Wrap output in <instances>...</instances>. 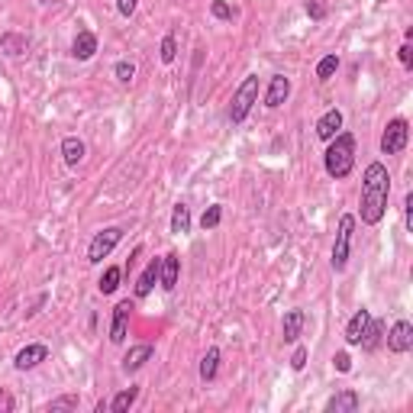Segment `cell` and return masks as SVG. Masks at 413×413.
<instances>
[{
    "instance_id": "6da1fadb",
    "label": "cell",
    "mask_w": 413,
    "mask_h": 413,
    "mask_svg": "<svg viewBox=\"0 0 413 413\" xmlns=\"http://www.w3.org/2000/svg\"><path fill=\"white\" fill-rule=\"evenodd\" d=\"M387 194H391V175L381 161H371L362 181V223L375 226L387 213Z\"/></svg>"
},
{
    "instance_id": "7a4b0ae2",
    "label": "cell",
    "mask_w": 413,
    "mask_h": 413,
    "mask_svg": "<svg viewBox=\"0 0 413 413\" xmlns=\"http://www.w3.org/2000/svg\"><path fill=\"white\" fill-rule=\"evenodd\" d=\"M323 165H326L329 178H336V181L349 178L352 168H355V136H352V132H336V136L329 139Z\"/></svg>"
},
{
    "instance_id": "3957f363",
    "label": "cell",
    "mask_w": 413,
    "mask_h": 413,
    "mask_svg": "<svg viewBox=\"0 0 413 413\" xmlns=\"http://www.w3.org/2000/svg\"><path fill=\"white\" fill-rule=\"evenodd\" d=\"M255 103H258V75H249L243 85L236 87L233 107H229V120H233V123H243Z\"/></svg>"
},
{
    "instance_id": "277c9868",
    "label": "cell",
    "mask_w": 413,
    "mask_h": 413,
    "mask_svg": "<svg viewBox=\"0 0 413 413\" xmlns=\"http://www.w3.org/2000/svg\"><path fill=\"white\" fill-rule=\"evenodd\" d=\"M352 233H355V216L346 213L342 220H339V233H336V243H333V268L336 272H342L349 265V252H352Z\"/></svg>"
},
{
    "instance_id": "5b68a950",
    "label": "cell",
    "mask_w": 413,
    "mask_h": 413,
    "mask_svg": "<svg viewBox=\"0 0 413 413\" xmlns=\"http://www.w3.org/2000/svg\"><path fill=\"white\" fill-rule=\"evenodd\" d=\"M120 239H123V229L120 226H107V229H100V233L91 239V245H87V262H94V265H100L107 255L120 245Z\"/></svg>"
},
{
    "instance_id": "8992f818",
    "label": "cell",
    "mask_w": 413,
    "mask_h": 413,
    "mask_svg": "<svg viewBox=\"0 0 413 413\" xmlns=\"http://www.w3.org/2000/svg\"><path fill=\"white\" fill-rule=\"evenodd\" d=\"M407 139H410V126H407L404 116H394L387 123L385 136H381V152L385 155H401L407 149Z\"/></svg>"
},
{
    "instance_id": "52a82bcc",
    "label": "cell",
    "mask_w": 413,
    "mask_h": 413,
    "mask_svg": "<svg viewBox=\"0 0 413 413\" xmlns=\"http://www.w3.org/2000/svg\"><path fill=\"white\" fill-rule=\"evenodd\" d=\"M387 349H391L394 355H404V352L413 349V326L407 319H397L394 326H391V333H387Z\"/></svg>"
},
{
    "instance_id": "ba28073f",
    "label": "cell",
    "mask_w": 413,
    "mask_h": 413,
    "mask_svg": "<svg viewBox=\"0 0 413 413\" xmlns=\"http://www.w3.org/2000/svg\"><path fill=\"white\" fill-rule=\"evenodd\" d=\"M46 358H49V346H42V342H33V346H26V349H19V352H17V358H13V368H17V371H29V368L42 365Z\"/></svg>"
},
{
    "instance_id": "9c48e42d",
    "label": "cell",
    "mask_w": 413,
    "mask_h": 413,
    "mask_svg": "<svg viewBox=\"0 0 413 413\" xmlns=\"http://www.w3.org/2000/svg\"><path fill=\"white\" fill-rule=\"evenodd\" d=\"M130 313H132V304L130 301H120L113 307V323H110V342L120 346L126 339V326H130Z\"/></svg>"
},
{
    "instance_id": "30bf717a",
    "label": "cell",
    "mask_w": 413,
    "mask_h": 413,
    "mask_svg": "<svg viewBox=\"0 0 413 413\" xmlns=\"http://www.w3.org/2000/svg\"><path fill=\"white\" fill-rule=\"evenodd\" d=\"M288 94H291V78L284 75H274L272 85H268V91H265V107H272V110H278L284 100H288Z\"/></svg>"
},
{
    "instance_id": "8fae6325",
    "label": "cell",
    "mask_w": 413,
    "mask_h": 413,
    "mask_svg": "<svg viewBox=\"0 0 413 413\" xmlns=\"http://www.w3.org/2000/svg\"><path fill=\"white\" fill-rule=\"evenodd\" d=\"M368 323H371V313H368L365 307L352 313V319L346 323V342H349V346H358V342H362V336H365Z\"/></svg>"
},
{
    "instance_id": "7c38bea8",
    "label": "cell",
    "mask_w": 413,
    "mask_h": 413,
    "mask_svg": "<svg viewBox=\"0 0 413 413\" xmlns=\"http://www.w3.org/2000/svg\"><path fill=\"white\" fill-rule=\"evenodd\" d=\"M152 355H155V349H152L149 342H142V346H132L130 352L123 355V371H126V375H132V371H139V368L146 365V362H149Z\"/></svg>"
},
{
    "instance_id": "4fadbf2b",
    "label": "cell",
    "mask_w": 413,
    "mask_h": 413,
    "mask_svg": "<svg viewBox=\"0 0 413 413\" xmlns=\"http://www.w3.org/2000/svg\"><path fill=\"white\" fill-rule=\"evenodd\" d=\"M178 278H181V258L171 252V255H165V258H161L159 281H161V288H165V291H175V288H178Z\"/></svg>"
},
{
    "instance_id": "5bb4252c",
    "label": "cell",
    "mask_w": 413,
    "mask_h": 413,
    "mask_svg": "<svg viewBox=\"0 0 413 413\" xmlns=\"http://www.w3.org/2000/svg\"><path fill=\"white\" fill-rule=\"evenodd\" d=\"M94 52H97V36L91 29H81L75 36V42H71V55L78 62H87V58H94Z\"/></svg>"
},
{
    "instance_id": "9a60e30c",
    "label": "cell",
    "mask_w": 413,
    "mask_h": 413,
    "mask_svg": "<svg viewBox=\"0 0 413 413\" xmlns=\"http://www.w3.org/2000/svg\"><path fill=\"white\" fill-rule=\"evenodd\" d=\"M339 130H342V113H339L336 107H333V110H326V113H323V116L317 120V136H319L323 142H329Z\"/></svg>"
},
{
    "instance_id": "2e32d148",
    "label": "cell",
    "mask_w": 413,
    "mask_h": 413,
    "mask_svg": "<svg viewBox=\"0 0 413 413\" xmlns=\"http://www.w3.org/2000/svg\"><path fill=\"white\" fill-rule=\"evenodd\" d=\"M159 274H161V258H152L146 265V272L139 274V281H136V297H149L155 281H159Z\"/></svg>"
},
{
    "instance_id": "e0dca14e",
    "label": "cell",
    "mask_w": 413,
    "mask_h": 413,
    "mask_svg": "<svg viewBox=\"0 0 413 413\" xmlns=\"http://www.w3.org/2000/svg\"><path fill=\"white\" fill-rule=\"evenodd\" d=\"M358 394L355 391H339V394H333L326 401V413H355L358 410Z\"/></svg>"
},
{
    "instance_id": "ac0fdd59",
    "label": "cell",
    "mask_w": 413,
    "mask_h": 413,
    "mask_svg": "<svg viewBox=\"0 0 413 413\" xmlns=\"http://www.w3.org/2000/svg\"><path fill=\"white\" fill-rule=\"evenodd\" d=\"M85 142L78 139V136H68L65 142H62V159H65V165H71V168H78L81 161H85Z\"/></svg>"
},
{
    "instance_id": "d6986e66",
    "label": "cell",
    "mask_w": 413,
    "mask_h": 413,
    "mask_svg": "<svg viewBox=\"0 0 413 413\" xmlns=\"http://www.w3.org/2000/svg\"><path fill=\"white\" fill-rule=\"evenodd\" d=\"M304 310H288L284 313V326H281V333H284V342H297V336H301V329H304Z\"/></svg>"
},
{
    "instance_id": "ffe728a7",
    "label": "cell",
    "mask_w": 413,
    "mask_h": 413,
    "mask_svg": "<svg viewBox=\"0 0 413 413\" xmlns=\"http://www.w3.org/2000/svg\"><path fill=\"white\" fill-rule=\"evenodd\" d=\"M26 49H29V39L19 36V33H3L0 36V52L3 55H23Z\"/></svg>"
},
{
    "instance_id": "44dd1931",
    "label": "cell",
    "mask_w": 413,
    "mask_h": 413,
    "mask_svg": "<svg viewBox=\"0 0 413 413\" xmlns=\"http://www.w3.org/2000/svg\"><path fill=\"white\" fill-rule=\"evenodd\" d=\"M171 233L175 236L191 233V206L188 204H175V210H171Z\"/></svg>"
},
{
    "instance_id": "7402d4cb",
    "label": "cell",
    "mask_w": 413,
    "mask_h": 413,
    "mask_svg": "<svg viewBox=\"0 0 413 413\" xmlns=\"http://www.w3.org/2000/svg\"><path fill=\"white\" fill-rule=\"evenodd\" d=\"M216 368H220V349L210 346V349H206V355L200 358V381H213Z\"/></svg>"
},
{
    "instance_id": "603a6c76",
    "label": "cell",
    "mask_w": 413,
    "mask_h": 413,
    "mask_svg": "<svg viewBox=\"0 0 413 413\" xmlns=\"http://www.w3.org/2000/svg\"><path fill=\"white\" fill-rule=\"evenodd\" d=\"M136 401H139V387H126V391H120V394L110 401V410L113 413H126Z\"/></svg>"
},
{
    "instance_id": "cb8c5ba5",
    "label": "cell",
    "mask_w": 413,
    "mask_h": 413,
    "mask_svg": "<svg viewBox=\"0 0 413 413\" xmlns=\"http://www.w3.org/2000/svg\"><path fill=\"white\" fill-rule=\"evenodd\" d=\"M120 281H123V268H116V265H110L107 272H103V278L97 281V291L100 294H113L116 288H120Z\"/></svg>"
},
{
    "instance_id": "d4e9b609",
    "label": "cell",
    "mask_w": 413,
    "mask_h": 413,
    "mask_svg": "<svg viewBox=\"0 0 413 413\" xmlns=\"http://www.w3.org/2000/svg\"><path fill=\"white\" fill-rule=\"evenodd\" d=\"M381 333H385V323L371 317V323H368L365 336H362V342H358V346H362V349H375V346H378V339H381Z\"/></svg>"
},
{
    "instance_id": "484cf974",
    "label": "cell",
    "mask_w": 413,
    "mask_h": 413,
    "mask_svg": "<svg viewBox=\"0 0 413 413\" xmlns=\"http://www.w3.org/2000/svg\"><path fill=\"white\" fill-rule=\"evenodd\" d=\"M159 58H161V62H165V65H171V62H175V58H178V39L171 36V33H168V36H165V39H161Z\"/></svg>"
},
{
    "instance_id": "4316f807",
    "label": "cell",
    "mask_w": 413,
    "mask_h": 413,
    "mask_svg": "<svg viewBox=\"0 0 413 413\" xmlns=\"http://www.w3.org/2000/svg\"><path fill=\"white\" fill-rule=\"evenodd\" d=\"M336 68H339V55H323L317 65V78L319 81H329V78L336 75Z\"/></svg>"
},
{
    "instance_id": "83f0119b",
    "label": "cell",
    "mask_w": 413,
    "mask_h": 413,
    "mask_svg": "<svg viewBox=\"0 0 413 413\" xmlns=\"http://www.w3.org/2000/svg\"><path fill=\"white\" fill-rule=\"evenodd\" d=\"M46 410H49V413H58V410H78V394H62V397H55V401H49Z\"/></svg>"
},
{
    "instance_id": "f1b7e54d",
    "label": "cell",
    "mask_w": 413,
    "mask_h": 413,
    "mask_svg": "<svg viewBox=\"0 0 413 413\" xmlns=\"http://www.w3.org/2000/svg\"><path fill=\"white\" fill-rule=\"evenodd\" d=\"M220 220H223V206L213 204V206H206V210H204V216H200V226H204V229H216V226H220Z\"/></svg>"
},
{
    "instance_id": "f546056e",
    "label": "cell",
    "mask_w": 413,
    "mask_h": 413,
    "mask_svg": "<svg viewBox=\"0 0 413 413\" xmlns=\"http://www.w3.org/2000/svg\"><path fill=\"white\" fill-rule=\"evenodd\" d=\"M113 71H116V78H120L123 85H130L132 78H136V65H132V62H126V58H123V62H116V68H113Z\"/></svg>"
},
{
    "instance_id": "4dcf8cb0",
    "label": "cell",
    "mask_w": 413,
    "mask_h": 413,
    "mask_svg": "<svg viewBox=\"0 0 413 413\" xmlns=\"http://www.w3.org/2000/svg\"><path fill=\"white\" fill-rule=\"evenodd\" d=\"M210 13H213L216 19H233L236 17V10L229 7L226 0H213V3H210Z\"/></svg>"
},
{
    "instance_id": "1f68e13d",
    "label": "cell",
    "mask_w": 413,
    "mask_h": 413,
    "mask_svg": "<svg viewBox=\"0 0 413 413\" xmlns=\"http://www.w3.org/2000/svg\"><path fill=\"white\" fill-rule=\"evenodd\" d=\"M333 365H336V371L349 375V371H352V358H349V352H336V355H333Z\"/></svg>"
},
{
    "instance_id": "d6a6232c",
    "label": "cell",
    "mask_w": 413,
    "mask_h": 413,
    "mask_svg": "<svg viewBox=\"0 0 413 413\" xmlns=\"http://www.w3.org/2000/svg\"><path fill=\"white\" fill-rule=\"evenodd\" d=\"M304 365H307V349L297 346L294 349V355H291V368L294 371H304Z\"/></svg>"
},
{
    "instance_id": "836d02e7",
    "label": "cell",
    "mask_w": 413,
    "mask_h": 413,
    "mask_svg": "<svg viewBox=\"0 0 413 413\" xmlns=\"http://www.w3.org/2000/svg\"><path fill=\"white\" fill-rule=\"evenodd\" d=\"M307 13H310V19H323V17H326L323 0H307Z\"/></svg>"
},
{
    "instance_id": "e575fe53",
    "label": "cell",
    "mask_w": 413,
    "mask_h": 413,
    "mask_svg": "<svg viewBox=\"0 0 413 413\" xmlns=\"http://www.w3.org/2000/svg\"><path fill=\"white\" fill-rule=\"evenodd\" d=\"M404 223H407V229L413 233V194H407V197H404Z\"/></svg>"
},
{
    "instance_id": "d590c367",
    "label": "cell",
    "mask_w": 413,
    "mask_h": 413,
    "mask_svg": "<svg viewBox=\"0 0 413 413\" xmlns=\"http://www.w3.org/2000/svg\"><path fill=\"white\" fill-rule=\"evenodd\" d=\"M136 3H139V0H116V10H120V17H132V13H136Z\"/></svg>"
},
{
    "instance_id": "8d00e7d4",
    "label": "cell",
    "mask_w": 413,
    "mask_h": 413,
    "mask_svg": "<svg viewBox=\"0 0 413 413\" xmlns=\"http://www.w3.org/2000/svg\"><path fill=\"white\" fill-rule=\"evenodd\" d=\"M401 65L413 68V46H410V42H404V46H401Z\"/></svg>"
},
{
    "instance_id": "74e56055",
    "label": "cell",
    "mask_w": 413,
    "mask_h": 413,
    "mask_svg": "<svg viewBox=\"0 0 413 413\" xmlns=\"http://www.w3.org/2000/svg\"><path fill=\"white\" fill-rule=\"evenodd\" d=\"M13 410V397H10L7 387H0V413H10Z\"/></svg>"
}]
</instances>
